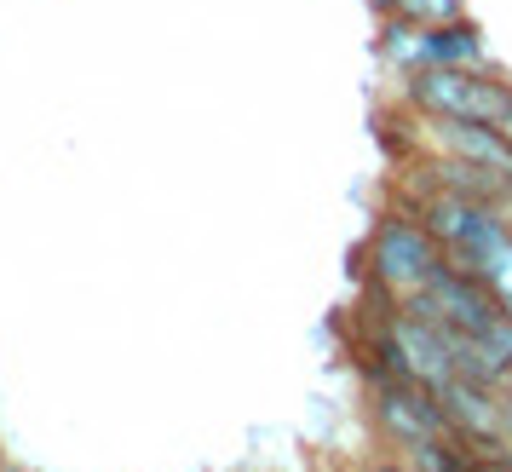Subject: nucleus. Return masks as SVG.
Wrapping results in <instances>:
<instances>
[{"label": "nucleus", "mask_w": 512, "mask_h": 472, "mask_svg": "<svg viewBox=\"0 0 512 472\" xmlns=\"http://www.w3.org/2000/svg\"><path fill=\"white\" fill-rule=\"evenodd\" d=\"M0 472H29V467H18V461H0Z\"/></svg>", "instance_id": "8"}, {"label": "nucleus", "mask_w": 512, "mask_h": 472, "mask_svg": "<svg viewBox=\"0 0 512 472\" xmlns=\"http://www.w3.org/2000/svg\"><path fill=\"white\" fill-rule=\"evenodd\" d=\"M501 311H507V317H512V300H507V306H501Z\"/></svg>", "instance_id": "10"}, {"label": "nucleus", "mask_w": 512, "mask_h": 472, "mask_svg": "<svg viewBox=\"0 0 512 472\" xmlns=\"http://www.w3.org/2000/svg\"><path fill=\"white\" fill-rule=\"evenodd\" d=\"M374 472H397V467H374Z\"/></svg>", "instance_id": "9"}, {"label": "nucleus", "mask_w": 512, "mask_h": 472, "mask_svg": "<svg viewBox=\"0 0 512 472\" xmlns=\"http://www.w3.org/2000/svg\"><path fill=\"white\" fill-rule=\"evenodd\" d=\"M432 35V64H449V70H484V35L466 24H426Z\"/></svg>", "instance_id": "5"}, {"label": "nucleus", "mask_w": 512, "mask_h": 472, "mask_svg": "<svg viewBox=\"0 0 512 472\" xmlns=\"http://www.w3.org/2000/svg\"><path fill=\"white\" fill-rule=\"evenodd\" d=\"M426 139L438 144V156H455V162H472L484 173H501L512 179V144L489 127V121H455V116H426Z\"/></svg>", "instance_id": "4"}, {"label": "nucleus", "mask_w": 512, "mask_h": 472, "mask_svg": "<svg viewBox=\"0 0 512 472\" xmlns=\"http://www.w3.org/2000/svg\"><path fill=\"white\" fill-rule=\"evenodd\" d=\"M403 104L420 110V116H455V121H489V127H495V121L512 110V87H507V75L432 64V70L409 75Z\"/></svg>", "instance_id": "1"}, {"label": "nucleus", "mask_w": 512, "mask_h": 472, "mask_svg": "<svg viewBox=\"0 0 512 472\" xmlns=\"http://www.w3.org/2000/svg\"><path fill=\"white\" fill-rule=\"evenodd\" d=\"M386 18H409V24H461V0H392Z\"/></svg>", "instance_id": "6"}, {"label": "nucleus", "mask_w": 512, "mask_h": 472, "mask_svg": "<svg viewBox=\"0 0 512 472\" xmlns=\"http://www.w3.org/2000/svg\"><path fill=\"white\" fill-rule=\"evenodd\" d=\"M495 133H501V139L512 144V110H507V116H501V121H495Z\"/></svg>", "instance_id": "7"}, {"label": "nucleus", "mask_w": 512, "mask_h": 472, "mask_svg": "<svg viewBox=\"0 0 512 472\" xmlns=\"http://www.w3.org/2000/svg\"><path fill=\"white\" fill-rule=\"evenodd\" d=\"M369 415L374 426L392 438V444H461L455 438V426H449V415H443V398L432 392V386H420V380L409 375H386V380H374V403H369ZM472 449V444H466Z\"/></svg>", "instance_id": "3"}, {"label": "nucleus", "mask_w": 512, "mask_h": 472, "mask_svg": "<svg viewBox=\"0 0 512 472\" xmlns=\"http://www.w3.org/2000/svg\"><path fill=\"white\" fill-rule=\"evenodd\" d=\"M443 265L438 236L426 231V219L415 208L409 213H386L369 236V277L386 283L392 294H415L432 283V271Z\"/></svg>", "instance_id": "2"}]
</instances>
